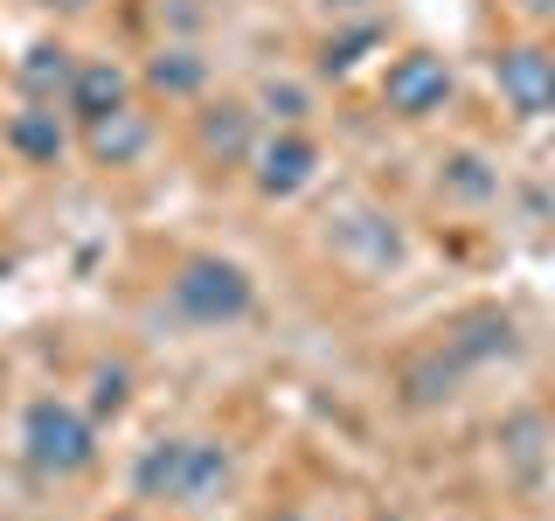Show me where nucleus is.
Wrapping results in <instances>:
<instances>
[{
    "label": "nucleus",
    "mask_w": 555,
    "mask_h": 521,
    "mask_svg": "<svg viewBox=\"0 0 555 521\" xmlns=\"http://www.w3.org/2000/svg\"><path fill=\"white\" fill-rule=\"evenodd\" d=\"M22 452L42 480H77L98 466V424L63 396H35L22 417Z\"/></svg>",
    "instance_id": "obj_2"
},
{
    "label": "nucleus",
    "mask_w": 555,
    "mask_h": 521,
    "mask_svg": "<svg viewBox=\"0 0 555 521\" xmlns=\"http://www.w3.org/2000/svg\"><path fill=\"white\" fill-rule=\"evenodd\" d=\"M493 84L520 118H555V49L542 42H507L493 56Z\"/></svg>",
    "instance_id": "obj_4"
},
{
    "label": "nucleus",
    "mask_w": 555,
    "mask_h": 521,
    "mask_svg": "<svg viewBox=\"0 0 555 521\" xmlns=\"http://www.w3.org/2000/svg\"><path fill=\"white\" fill-rule=\"evenodd\" d=\"M63 104L77 112V126H91V118H112V112H126V104H132V77H126L112 56H91V63H77V84H69Z\"/></svg>",
    "instance_id": "obj_8"
},
{
    "label": "nucleus",
    "mask_w": 555,
    "mask_h": 521,
    "mask_svg": "<svg viewBox=\"0 0 555 521\" xmlns=\"http://www.w3.org/2000/svg\"><path fill=\"white\" fill-rule=\"evenodd\" d=\"M320 174V147H312L306 132H271V139H257V153H250V181H257V195L264 202H292L299 188Z\"/></svg>",
    "instance_id": "obj_6"
},
{
    "label": "nucleus",
    "mask_w": 555,
    "mask_h": 521,
    "mask_svg": "<svg viewBox=\"0 0 555 521\" xmlns=\"http://www.w3.org/2000/svg\"><path fill=\"white\" fill-rule=\"evenodd\" d=\"M285 521H292V514H285Z\"/></svg>",
    "instance_id": "obj_22"
},
{
    "label": "nucleus",
    "mask_w": 555,
    "mask_h": 521,
    "mask_svg": "<svg viewBox=\"0 0 555 521\" xmlns=\"http://www.w3.org/2000/svg\"><path fill=\"white\" fill-rule=\"evenodd\" d=\"M146 139H153V126H146V112H139V104H126V112L91 118V126H83V147H91L98 167H126V161H139V153H146Z\"/></svg>",
    "instance_id": "obj_9"
},
{
    "label": "nucleus",
    "mask_w": 555,
    "mask_h": 521,
    "mask_svg": "<svg viewBox=\"0 0 555 521\" xmlns=\"http://www.w3.org/2000/svg\"><path fill=\"white\" fill-rule=\"evenodd\" d=\"M146 84L167 91V98H195L208 84V69H202V56H188V49H160V56L146 63Z\"/></svg>",
    "instance_id": "obj_13"
},
{
    "label": "nucleus",
    "mask_w": 555,
    "mask_h": 521,
    "mask_svg": "<svg viewBox=\"0 0 555 521\" xmlns=\"http://www.w3.org/2000/svg\"><path fill=\"white\" fill-rule=\"evenodd\" d=\"M14 77H22V91L35 104H56V98H69V84H77V56H69L63 42H35L28 56L14 63Z\"/></svg>",
    "instance_id": "obj_11"
},
{
    "label": "nucleus",
    "mask_w": 555,
    "mask_h": 521,
    "mask_svg": "<svg viewBox=\"0 0 555 521\" xmlns=\"http://www.w3.org/2000/svg\"><path fill=\"white\" fill-rule=\"evenodd\" d=\"M465 369L444 355V347H430L424 361H410L403 369V390H410V404H438V396H451V382H459Z\"/></svg>",
    "instance_id": "obj_14"
},
{
    "label": "nucleus",
    "mask_w": 555,
    "mask_h": 521,
    "mask_svg": "<svg viewBox=\"0 0 555 521\" xmlns=\"http://www.w3.org/2000/svg\"><path fill=\"white\" fill-rule=\"evenodd\" d=\"M264 112L292 126V118H306V91H299V84H264Z\"/></svg>",
    "instance_id": "obj_17"
},
{
    "label": "nucleus",
    "mask_w": 555,
    "mask_h": 521,
    "mask_svg": "<svg viewBox=\"0 0 555 521\" xmlns=\"http://www.w3.org/2000/svg\"><path fill=\"white\" fill-rule=\"evenodd\" d=\"M167 300L188 327H236L243 313L257 306V285L230 257H188V265L167 278Z\"/></svg>",
    "instance_id": "obj_3"
},
{
    "label": "nucleus",
    "mask_w": 555,
    "mask_h": 521,
    "mask_svg": "<svg viewBox=\"0 0 555 521\" xmlns=\"http://www.w3.org/2000/svg\"><path fill=\"white\" fill-rule=\"evenodd\" d=\"M382 42V28H361V35H340V42H326L320 49V69H326V77H347V69H354L361 63V49H375Z\"/></svg>",
    "instance_id": "obj_16"
},
{
    "label": "nucleus",
    "mask_w": 555,
    "mask_h": 521,
    "mask_svg": "<svg viewBox=\"0 0 555 521\" xmlns=\"http://www.w3.org/2000/svg\"><path fill=\"white\" fill-rule=\"evenodd\" d=\"M132 404V369L126 361H104V369H91V410L98 417H118Z\"/></svg>",
    "instance_id": "obj_15"
},
{
    "label": "nucleus",
    "mask_w": 555,
    "mask_h": 521,
    "mask_svg": "<svg viewBox=\"0 0 555 521\" xmlns=\"http://www.w3.org/2000/svg\"><path fill=\"white\" fill-rule=\"evenodd\" d=\"M118 521H132V514H118Z\"/></svg>",
    "instance_id": "obj_21"
},
{
    "label": "nucleus",
    "mask_w": 555,
    "mask_h": 521,
    "mask_svg": "<svg viewBox=\"0 0 555 521\" xmlns=\"http://www.w3.org/2000/svg\"><path fill=\"white\" fill-rule=\"evenodd\" d=\"M8 147L22 153L28 167H56L63 147H69V132H63V118L49 112V104H28V112L8 118Z\"/></svg>",
    "instance_id": "obj_10"
},
{
    "label": "nucleus",
    "mask_w": 555,
    "mask_h": 521,
    "mask_svg": "<svg viewBox=\"0 0 555 521\" xmlns=\"http://www.w3.org/2000/svg\"><path fill=\"white\" fill-rule=\"evenodd\" d=\"M42 8H91V0H42Z\"/></svg>",
    "instance_id": "obj_19"
},
{
    "label": "nucleus",
    "mask_w": 555,
    "mask_h": 521,
    "mask_svg": "<svg viewBox=\"0 0 555 521\" xmlns=\"http://www.w3.org/2000/svg\"><path fill=\"white\" fill-rule=\"evenodd\" d=\"M514 8L528 14V22H548V14H555V0H514Z\"/></svg>",
    "instance_id": "obj_18"
},
{
    "label": "nucleus",
    "mask_w": 555,
    "mask_h": 521,
    "mask_svg": "<svg viewBox=\"0 0 555 521\" xmlns=\"http://www.w3.org/2000/svg\"><path fill=\"white\" fill-rule=\"evenodd\" d=\"M326 8H361V0H326Z\"/></svg>",
    "instance_id": "obj_20"
},
{
    "label": "nucleus",
    "mask_w": 555,
    "mask_h": 521,
    "mask_svg": "<svg viewBox=\"0 0 555 521\" xmlns=\"http://www.w3.org/2000/svg\"><path fill=\"white\" fill-rule=\"evenodd\" d=\"M382 104H389L396 118H430V112H444L451 104V63L444 56H430V49H410V56H396L389 63V77H382Z\"/></svg>",
    "instance_id": "obj_5"
},
{
    "label": "nucleus",
    "mask_w": 555,
    "mask_h": 521,
    "mask_svg": "<svg viewBox=\"0 0 555 521\" xmlns=\"http://www.w3.org/2000/svg\"><path fill=\"white\" fill-rule=\"evenodd\" d=\"M230 480H236V459L216 439H160V445L139 452V466H132V494L173 500V508H208Z\"/></svg>",
    "instance_id": "obj_1"
},
{
    "label": "nucleus",
    "mask_w": 555,
    "mask_h": 521,
    "mask_svg": "<svg viewBox=\"0 0 555 521\" xmlns=\"http://www.w3.org/2000/svg\"><path fill=\"white\" fill-rule=\"evenodd\" d=\"M507 347H514L507 313H473V320H459V334H444V355L459 361V369H479V361L507 355Z\"/></svg>",
    "instance_id": "obj_12"
},
{
    "label": "nucleus",
    "mask_w": 555,
    "mask_h": 521,
    "mask_svg": "<svg viewBox=\"0 0 555 521\" xmlns=\"http://www.w3.org/2000/svg\"><path fill=\"white\" fill-rule=\"evenodd\" d=\"M195 147L208 153V161H222V167L250 161V153H257V112H250V104H236V98L208 104V112L195 118Z\"/></svg>",
    "instance_id": "obj_7"
}]
</instances>
